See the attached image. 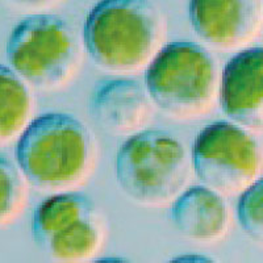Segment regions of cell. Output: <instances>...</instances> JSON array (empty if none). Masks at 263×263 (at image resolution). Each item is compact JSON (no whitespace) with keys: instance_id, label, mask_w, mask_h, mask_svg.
<instances>
[{"instance_id":"7c38bea8","label":"cell","mask_w":263,"mask_h":263,"mask_svg":"<svg viewBox=\"0 0 263 263\" xmlns=\"http://www.w3.org/2000/svg\"><path fill=\"white\" fill-rule=\"evenodd\" d=\"M32 96L23 79L0 65V146L15 140L29 124Z\"/></svg>"},{"instance_id":"52a82bcc","label":"cell","mask_w":263,"mask_h":263,"mask_svg":"<svg viewBox=\"0 0 263 263\" xmlns=\"http://www.w3.org/2000/svg\"><path fill=\"white\" fill-rule=\"evenodd\" d=\"M189 15L197 36L217 49H236L263 25V0H190Z\"/></svg>"},{"instance_id":"9c48e42d","label":"cell","mask_w":263,"mask_h":263,"mask_svg":"<svg viewBox=\"0 0 263 263\" xmlns=\"http://www.w3.org/2000/svg\"><path fill=\"white\" fill-rule=\"evenodd\" d=\"M90 108L96 121L116 135L141 130L153 115L146 87L126 78L99 83L91 95Z\"/></svg>"},{"instance_id":"5bb4252c","label":"cell","mask_w":263,"mask_h":263,"mask_svg":"<svg viewBox=\"0 0 263 263\" xmlns=\"http://www.w3.org/2000/svg\"><path fill=\"white\" fill-rule=\"evenodd\" d=\"M27 204L25 177L11 159L0 154V228L13 224Z\"/></svg>"},{"instance_id":"9a60e30c","label":"cell","mask_w":263,"mask_h":263,"mask_svg":"<svg viewBox=\"0 0 263 263\" xmlns=\"http://www.w3.org/2000/svg\"><path fill=\"white\" fill-rule=\"evenodd\" d=\"M237 212L243 232L263 245V178L255 179L241 192Z\"/></svg>"},{"instance_id":"8992f818","label":"cell","mask_w":263,"mask_h":263,"mask_svg":"<svg viewBox=\"0 0 263 263\" xmlns=\"http://www.w3.org/2000/svg\"><path fill=\"white\" fill-rule=\"evenodd\" d=\"M191 162L204 185L230 196L257 179L262 153L245 128L218 121L201 129L192 146Z\"/></svg>"},{"instance_id":"4fadbf2b","label":"cell","mask_w":263,"mask_h":263,"mask_svg":"<svg viewBox=\"0 0 263 263\" xmlns=\"http://www.w3.org/2000/svg\"><path fill=\"white\" fill-rule=\"evenodd\" d=\"M103 227L98 215L79 220L49 241L51 257L62 262H82L92 258L102 248Z\"/></svg>"},{"instance_id":"7a4b0ae2","label":"cell","mask_w":263,"mask_h":263,"mask_svg":"<svg viewBox=\"0 0 263 263\" xmlns=\"http://www.w3.org/2000/svg\"><path fill=\"white\" fill-rule=\"evenodd\" d=\"M164 40L166 21L152 0H100L84 23L87 53L99 67L111 72L147 66Z\"/></svg>"},{"instance_id":"6da1fadb","label":"cell","mask_w":263,"mask_h":263,"mask_svg":"<svg viewBox=\"0 0 263 263\" xmlns=\"http://www.w3.org/2000/svg\"><path fill=\"white\" fill-rule=\"evenodd\" d=\"M98 158L96 141L81 120L51 112L21 132L16 161L25 179L44 191H65L90 177Z\"/></svg>"},{"instance_id":"2e32d148","label":"cell","mask_w":263,"mask_h":263,"mask_svg":"<svg viewBox=\"0 0 263 263\" xmlns=\"http://www.w3.org/2000/svg\"><path fill=\"white\" fill-rule=\"evenodd\" d=\"M18 3L27 4V6H33V7H42V6H49V4H53L54 2L57 0H17Z\"/></svg>"},{"instance_id":"277c9868","label":"cell","mask_w":263,"mask_h":263,"mask_svg":"<svg viewBox=\"0 0 263 263\" xmlns=\"http://www.w3.org/2000/svg\"><path fill=\"white\" fill-rule=\"evenodd\" d=\"M191 166V156L177 137L159 129L138 130L117 152L116 179L135 203L162 206L184 190Z\"/></svg>"},{"instance_id":"3957f363","label":"cell","mask_w":263,"mask_h":263,"mask_svg":"<svg viewBox=\"0 0 263 263\" xmlns=\"http://www.w3.org/2000/svg\"><path fill=\"white\" fill-rule=\"evenodd\" d=\"M218 66L199 44L171 42L147 65L145 86L152 102L171 117L191 120L206 115L220 95Z\"/></svg>"},{"instance_id":"30bf717a","label":"cell","mask_w":263,"mask_h":263,"mask_svg":"<svg viewBox=\"0 0 263 263\" xmlns=\"http://www.w3.org/2000/svg\"><path fill=\"white\" fill-rule=\"evenodd\" d=\"M171 216L183 236L200 242L221 238L227 233L229 221L222 196L206 185L183 190L173 201Z\"/></svg>"},{"instance_id":"5b68a950","label":"cell","mask_w":263,"mask_h":263,"mask_svg":"<svg viewBox=\"0 0 263 263\" xmlns=\"http://www.w3.org/2000/svg\"><path fill=\"white\" fill-rule=\"evenodd\" d=\"M12 70L39 90L66 84L78 71L83 46L78 33L55 15H32L12 29L6 46Z\"/></svg>"},{"instance_id":"8fae6325","label":"cell","mask_w":263,"mask_h":263,"mask_svg":"<svg viewBox=\"0 0 263 263\" xmlns=\"http://www.w3.org/2000/svg\"><path fill=\"white\" fill-rule=\"evenodd\" d=\"M96 215L88 197L77 192H62L49 197L39 205L32 221L33 238L41 248H46L55 234L79 220Z\"/></svg>"},{"instance_id":"ba28073f","label":"cell","mask_w":263,"mask_h":263,"mask_svg":"<svg viewBox=\"0 0 263 263\" xmlns=\"http://www.w3.org/2000/svg\"><path fill=\"white\" fill-rule=\"evenodd\" d=\"M220 103L232 121L263 132V48L239 51L225 66L220 79Z\"/></svg>"}]
</instances>
